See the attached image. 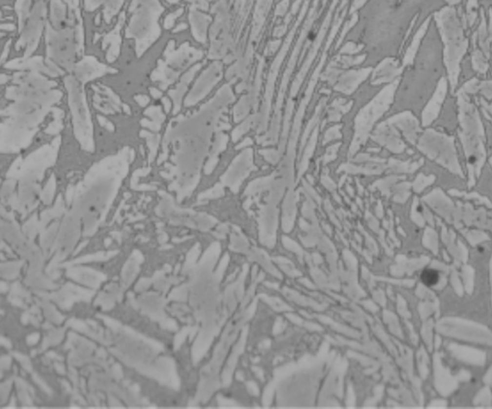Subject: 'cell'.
<instances>
[{"mask_svg":"<svg viewBox=\"0 0 492 409\" xmlns=\"http://www.w3.org/2000/svg\"><path fill=\"white\" fill-rule=\"evenodd\" d=\"M420 280L423 284L428 287H432L436 285L440 280V274L437 270L432 268H427L422 271L420 275Z\"/></svg>","mask_w":492,"mask_h":409,"instance_id":"1","label":"cell"}]
</instances>
